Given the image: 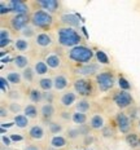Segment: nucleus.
<instances>
[{"instance_id":"obj_42","label":"nucleus","mask_w":140,"mask_h":150,"mask_svg":"<svg viewBox=\"0 0 140 150\" xmlns=\"http://www.w3.org/2000/svg\"><path fill=\"white\" fill-rule=\"evenodd\" d=\"M78 131H79L80 136L86 137L90 135V131H91V127H90V124H83V126H78Z\"/></svg>"},{"instance_id":"obj_7","label":"nucleus","mask_w":140,"mask_h":150,"mask_svg":"<svg viewBox=\"0 0 140 150\" xmlns=\"http://www.w3.org/2000/svg\"><path fill=\"white\" fill-rule=\"evenodd\" d=\"M100 64L99 62H90L86 65H79L74 69V74L79 75L80 78H91V76H96L97 74H100Z\"/></svg>"},{"instance_id":"obj_2","label":"nucleus","mask_w":140,"mask_h":150,"mask_svg":"<svg viewBox=\"0 0 140 150\" xmlns=\"http://www.w3.org/2000/svg\"><path fill=\"white\" fill-rule=\"evenodd\" d=\"M66 56L70 61L74 62V64L86 65V64L92 62L93 57H95V53H93V51L90 48V47H87L85 44H80V45L74 47V48L68 49Z\"/></svg>"},{"instance_id":"obj_10","label":"nucleus","mask_w":140,"mask_h":150,"mask_svg":"<svg viewBox=\"0 0 140 150\" xmlns=\"http://www.w3.org/2000/svg\"><path fill=\"white\" fill-rule=\"evenodd\" d=\"M7 4H8L9 9H11V13L30 16V7L27 3L21 1V0H11V1H8Z\"/></svg>"},{"instance_id":"obj_43","label":"nucleus","mask_w":140,"mask_h":150,"mask_svg":"<svg viewBox=\"0 0 140 150\" xmlns=\"http://www.w3.org/2000/svg\"><path fill=\"white\" fill-rule=\"evenodd\" d=\"M55 95L52 92H43V102L44 104H53Z\"/></svg>"},{"instance_id":"obj_24","label":"nucleus","mask_w":140,"mask_h":150,"mask_svg":"<svg viewBox=\"0 0 140 150\" xmlns=\"http://www.w3.org/2000/svg\"><path fill=\"white\" fill-rule=\"evenodd\" d=\"M27 97L33 104H40L43 102V92L38 88H31L27 93Z\"/></svg>"},{"instance_id":"obj_31","label":"nucleus","mask_w":140,"mask_h":150,"mask_svg":"<svg viewBox=\"0 0 140 150\" xmlns=\"http://www.w3.org/2000/svg\"><path fill=\"white\" fill-rule=\"evenodd\" d=\"M38 34H36V27H34L33 25H27L25 29L21 31V36L23 38V39H31V38H35Z\"/></svg>"},{"instance_id":"obj_5","label":"nucleus","mask_w":140,"mask_h":150,"mask_svg":"<svg viewBox=\"0 0 140 150\" xmlns=\"http://www.w3.org/2000/svg\"><path fill=\"white\" fill-rule=\"evenodd\" d=\"M95 82L100 92H108V91L113 89L114 84H116V78L110 70H102L100 74L95 76Z\"/></svg>"},{"instance_id":"obj_20","label":"nucleus","mask_w":140,"mask_h":150,"mask_svg":"<svg viewBox=\"0 0 140 150\" xmlns=\"http://www.w3.org/2000/svg\"><path fill=\"white\" fill-rule=\"evenodd\" d=\"M33 69H34V71H35V74L38 75V76H43V78H44V75L48 74V70H49L48 65L45 64L44 60H36L35 62H34Z\"/></svg>"},{"instance_id":"obj_12","label":"nucleus","mask_w":140,"mask_h":150,"mask_svg":"<svg viewBox=\"0 0 140 150\" xmlns=\"http://www.w3.org/2000/svg\"><path fill=\"white\" fill-rule=\"evenodd\" d=\"M60 22L62 23V26L73 27V29H78L80 26V21L78 18V16L74 13H69V12L60 14Z\"/></svg>"},{"instance_id":"obj_17","label":"nucleus","mask_w":140,"mask_h":150,"mask_svg":"<svg viewBox=\"0 0 140 150\" xmlns=\"http://www.w3.org/2000/svg\"><path fill=\"white\" fill-rule=\"evenodd\" d=\"M56 114V108L53 104H43L40 106V117L47 122H51V119Z\"/></svg>"},{"instance_id":"obj_6","label":"nucleus","mask_w":140,"mask_h":150,"mask_svg":"<svg viewBox=\"0 0 140 150\" xmlns=\"http://www.w3.org/2000/svg\"><path fill=\"white\" fill-rule=\"evenodd\" d=\"M113 102L119 110H124V109H130L131 106H134V97L130 93V91L119 89L118 92L114 93Z\"/></svg>"},{"instance_id":"obj_9","label":"nucleus","mask_w":140,"mask_h":150,"mask_svg":"<svg viewBox=\"0 0 140 150\" xmlns=\"http://www.w3.org/2000/svg\"><path fill=\"white\" fill-rule=\"evenodd\" d=\"M9 25L11 29L14 31H22L27 25H30V16L26 14H13L9 18Z\"/></svg>"},{"instance_id":"obj_23","label":"nucleus","mask_w":140,"mask_h":150,"mask_svg":"<svg viewBox=\"0 0 140 150\" xmlns=\"http://www.w3.org/2000/svg\"><path fill=\"white\" fill-rule=\"evenodd\" d=\"M74 108H75V111L86 114V112H88L90 109H91V101H90L88 98H80L77 101Z\"/></svg>"},{"instance_id":"obj_16","label":"nucleus","mask_w":140,"mask_h":150,"mask_svg":"<svg viewBox=\"0 0 140 150\" xmlns=\"http://www.w3.org/2000/svg\"><path fill=\"white\" fill-rule=\"evenodd\" d=\"M69 87V79L64 74H56L53 76V89L57 92H62Z\"/></svg>"},{"instance_id":"obj_36","label":"nucleus","mask_w":140,"mask_h":150,"mask_svg":"<svg viewBox=\"0 0 140 150\" xmlns=\"http://www.w3.org/2000/svg\"><path fill=\"white\" fill-rule=\"evenodd\" d=\"M95 58L100 65H109V57L107 56V53H105L104 51H100V49L96 51L95 52Z\"/></svg>"},{"instance_id":"obj_25","label":"nucleus","mask_w":140,"mask_h":150,"mask_svg":"<svg viewBox=\"0 0 140 150\" xmlns=\"http://www.w3.org/2000/svg\"><path fill=\"white\" fill-rule=\"evenodd\" d=\"M13 45L16 48V51L23 53V52H27L30 48V42L27 39H23V38H18L13 42Z\"/></svg>"},{"instance_id":"obj_33","label":"nucleus","mask_w":140,"mask_h":150,"mask_svg":"<svg viewBox=\"0 0 140 150\" xmlns=\"http://www.w3.org/2000/svg\"><path fill=\"white\" fill-rule=\"evenodd\" d=\"M21 75H22V79L25 80L26 83H33L34 82V79H35V76H36V74H35V71H34V69L33 67H27V69H25V70H22V73H21Z\"/></svg>"},{"instance_id":"obj_51","label":"nucleus","mask_w":140,"mask_h":150,"mask_svg":"<svg viewBox=\"0 0 140 150\" xmlns=\"http://www.w3.org/2000/svg\"><path fill=\"white\" fill-rule=\"evenodd\" d=\"M23 150H40L36 145H27V146H25Z\"/></svg>"},{"instance_id":"obj_50","label":"nucleus","mask_w":140,"mask_h":150,"mask_svg":"<svg viewBox=\"0 0 140 150\" xmlns=\"http://www.w3.org/2000/svg\"><path fill=\"white\" fill-rule=\"evenodd\" d=\"M1 140H3V144L4 145H11V142H12V140H11V137H5V136H3L1 137Z\"/></svg>"},{"instance_id":"obj_15","label":"nucleus","mask_w":140,"mask_h":150,"mask_svg":"<svg viewBox=\"0 0 140 150\" xmlns=\"http://www.w3.org/2000/svg\"><path fill=\"white\" fill-rule=\"evenodd\" d=\"M45 64L48 65L49 69L52 70H57V69H61L62 65H64V61H62V57L58 53H48L44 58Z\"/></svg>"},{"instance_id":"obj_47","label":"nucleus","mask_w":140,"mask_h":150,"mask_svg":"<svg viewBox=\"0 0 140 150\" xmlns=\"http://www.w3.org/2000/svg\"><path fill=\"white\" fill-rule=\"evenodd\" d=\"M60 118H62V119L66 120V122H69V120H71V118H73V112L61 111V112H60Z\"/></svg>"},{"instance_id":"obj_14","label":"nucleus","mask_w":140,"mask_h":150,"mask_svg":"<svg viewBox=\"0 0 140 150\" xmlns=\"http://www.w3.org/2000/svg\"><path fill=\"white\" fill-rule=\"evenodd\" d=\"M34 43L39 48H49L53 44V38L48 33H38V35L34 38Z\"/></svg>"},{"instance_id":"obj_8","label":"nucleus","mask_w":140,"mask_h":150,"mask_svg":"<svg viewBox=\"0 0 140 150\" xmlns=\"http://www.w3.org/2000/svg\"><path fill=\"white\" fill-rule=\"evenodd\" d=\"M116 124L117 128L122 135H129L131 132V128H132V120L126 112L119 111L116 115Z\"/></svg>"},{"instance_id":"obj_1","label":"nucleus","mask_w":140,"mask_h":150,"mask_svg":"<svg viewBox=\"0 0 140 150\" xmlns=\"http://www.w3.org/2000/svg\"><path fill=\"white\" fill-rule=\"evenodd\" d=\"M56 40H57L58 45L70 49L82 44V35L78 33L77 29L60 26L56 30Z\"/></svg>"},{"instance_id":"obj_34","label":"nucleus","mask_w":140,"mask_h":150,"mask_svg":"<svg viewBox=\"0 0 140 150\" xmlns=\"http://www.w3.org/2000/svg\"><path fill=\"white\" fill-rule=\"evenodd\" d=\"M124 140H126L127 145H130L131 148H138V146H140V139H139V136L136 135V133L130 132L129 135L124 136Z\"/></svg>"},{"instance_id":"obj_38","label":"nucleus","mask_w":140,"mask_h":150,"mask_svg":"<svg viewBox=\"0 0 140 150\" xmlns=\"http://www.w3.org/2000/svg\"><path fill=\"white\" fill-rule=\"evenodd\" d=\"M8 109H9V111L11 112H13V114H16V115H18L21 111L23 110V106L20 104V102H17V101H12L11 104L8 105Z\"/></svg>"},{"instance_id":"obj_32","label":"nucleus","mask_w":140,"mask_h":150,"mask_svg":"<svg viewBox=\"0 0 140 150\" xmlns=\"http://www.w3.org/2000/svg\"><path fill=\"white\" fill-rule=\"evenodd\" d=\"M48 131L53 136H57L64 131V126L60 122H48Z\"/></svg>"},{"instance_id":"obj_13","label":"nucleus","mask_w":140,"mask_h":150,"mask_svg":"<svg viewBox=\"0 0 140 150\" xmlns=\"http://www.w3.org/2000/svg\"><path fill=\"white\" fill-rule=\"evenodd\" d=\"M77 104V93L74 91H65L60 96V106L64 109H70Z\"/></svg>"},{"instance_id":"obj_26","label":"nucleus","mask_w":140,"mask_h":150,"mask_svg":"<svg viewBox=\"0 0 140 150\" xmlns=\"http://www.w3.org/2000/svg\"><path fill=\"white\" fill-rule=\"evenodd\" d=\"M68 145V139L61 135H57V136H52L51 139V146L53 149H62Z\"/></svg>"},{"instance_id":"obj_30","label":"nucleus","mask_w":140,"mask_h":150,"mask_svg":"<svg viewBox=\"0 0 140 150\" xmlns=\"http://www.w3.org/2000/svg\"><path fill=\"white\" fill-rule=\"evenodd\" d=\"M5 78H7L8 82L11 84H13V86H18V84H21V82L23 80L22 75H21V73H18V71H9Z\"/></svg>"},{"instance_id":"obj_11","label":"nucleus","mask_w":140,"mask_h":150,"mask_svg":"<svg viewBox=\"0 0 140 150\" xmlns=\"http://www.w3.org/2000/svg\"><path fill=\"white\" fill-rule=\"evenodd\" d=\"M34 4L38 7V9L45 11L51 14L56 13L60 8V1H57V0H36Z\"/></svg>"},{"instance_id":"obj_48","label":"nucleus","mask_w":140,"mask_h":150,"mask_svg":"<svg viewBox=\"0 0 140 150\" xmlns=\"http://www.w3.org/2000/svg\"><path fill=\"white\" fill-rule=\"evenodd\" d=\"M9 112H11V111H9V109H5V106L3 105L1 109H0V117H1V119H4L5 117H8Z\"/></svg>"},{"instance_id":"obj_29","label":"nucleus","mask_w":140,"mask_h":150,"mask_svg":"<svg viewBox=\"0 0 140 150\" xmlns=\"http://www.w3.org/2000/svg\"><path fill=\"white\" fill-rule=\"evenodd\" d=\"M9 44H11V31L1 27V30H0V47L5 48Z\"/></svg>"},{"instance_id":"obj_35","label":"nucleus","mask_w":140,"mask_h":150,"mask_svg":"<svg viewBox=\"0 0 140 150\" xmlns=\"http://www.w3.org/2000/svg\"><path fill=\"white\" fill-rule=\"evenodd\" d=\"M71 122H73L74 124H77V126H83V124H86V122H87V115L83 114V112L74 111Z\"/></svg>"},{"instance_id":"obj_19","label":"nucleus","mask_w":140,"mask_h":150,"mask_svg":"<svg viewBox=\"0 0 140 150\" xmlns=\"http://www.w3.org/2000/svg\"><path fill=\"white\" fill-rule=\"evenodd\" d=\"M44 128H43L40 124H34V126L30 127L29 129V137L31 140H35V141H40V140L44 139Z\"/></svg>"},{"instance_id":"obj_40","label":"nucleus","mask_w":140,"mask_h":150,"mask_svg":"<svg viewBox=\"0 0 140 150\" xmlns=\"http://www.w3.org/2000/svg\"><path fill=\"white\" fill-rule=\"evenodd\" d=\"M9 83L8 79L5 76H1L0 78V88H1V92L3 93H8L9 92Z\"/></svg>"},{"instance_id":"obj_45","label":"nucleus","mask_w":140,"mask_h":150,"mask_svg":"<svg viewBox=\"0 0 140 150\" xmlns=\"http://www.w3.org/2000/svg\"><path fill=\"white\" fill-rule=\"evenodd\" d=\"M8 13H11V9H9L8 4H7V3H4V1H1V3H0V14L5 16Z\"/></svg>"},{"instance_id":"obj_46","label":"nucleus","mask_w":140,"mask_h":150,"mask_svg":"<svg viewBox=\"0 0 140 150\" xmlns=\"http://www.w3.org/2000/svg\"><path fill=\"white\" fill-rule=\"evenodd\" d=\"M8 97L12 98V101H17V100H20L21 95L18 91H9L8 92Z\"/></svg>"},{"instance_id":"obj_41","label":"nucleus","mask_w":140,"mask_h":150,"mask_svg":"<svg viewBox=\"0 0 140 150\" xmlns=\"http://www.w3.org/2000/svg\"><path fill=\"white\" fill-rule=\"evenodd\" d=\"M101 133H102V137H105V139H110V137H113V136H114V131H113V128L109 127V126H105L104 128H102Z\"/></svg>"},{"instance_id":"obj_28","label":"nucleus","mask_w":140,"mask_h":150,"mask_svg":"<svg viewBox=\"0 0 140 150\" xmlns=\"http://www.w3.org/2000/svg\"><path fill=\"white\" fill-rule=\"evenodd\" d=\"M13 123H14V126H17L18 128L23 129V128H27V127H29V118H27L25 114L14 115Z\"/></svg>"},{"instance_id":"obj_4","label":"nucleus","mask_w":140,"mask_h":150,"mask_svg":"<svg viewBox=\"0 0 140 150\" xmlns=\"http://www.w3.org/2000/svg\"><path fill=\"white\" fill-rule=\"evenodd\" d=\"M73 91L82 98L91 97L93 95V83L90 78H77L73 82Z\"/></svg>"},{"instance_id":"obj_49","label":"nucleus","mask_w":140,"mask_h":150,"mask_svg":"<svg viewBox=\"0 0 140 150\" xmlns=\"http://www.w3.org/2000/svg\"><path fill=\"white\" fill-rule=\"evenodd\" d=\"M9 137H11L12 141H22V140H23V137L21 135H11Z\"/></svg>"},{"instance_id":"obj_37","label":"nucleus","mask_w":140,"mask_h":150,"mask_svg":"<svg viewBox=\"0 0 140 150\" xmlns=\"http://www.w3.org/2000/svg\"><path fill=\"white\" fill-rule=\"evenodd\" d=\"M80 137V133L78 131V127H71V128H68L66 129V139L70 140V141H75Z\"/></svg>"},{"instance_id":"obj_18","label":"nucleus","mask_w":140,"mask_h":150,"mask_svg":"<svg viewBox=\"0 0 140 150\" xmlns=\"http://www.w3.org/2000/svg\"><path fill=\"white\" fill-rule=\"evenodd\" d=\"M90 127L93 131H102V128L105 127V120L104 117L99 112L93 114L91 118H90Z\"/></svg>"},{"instance_id":"obj_39","label":"nucleus","mask_w":140,"mask_h":150,"mask_svg":"<svg viewBox=\"0 0 140 150\" xmlns=\"http://www.w3.org/2000/svg\"><path fill=\"white\" fill-rule=\"evenodd\" d=\"M118 86H119V89L122 91H130V88H131V84L122 76L118 78Z\"/></svg>"},{"instance_id":"obj_27","label":"nucleus","mask_w":140,"mask_h":150,"mask_svg":"<svg viewBox=\"0 0 140 150\" xmlns=\"http://www.w3.org/2000/svg\"><path fill=\"white\" fill-rule=\"evenodd\" d=\"M23 114L26 115L29 119H35V118H38V115L40 114V110H38V108H36L34 104H29V105L25 106Z\"/></svg>"},{"instance_id":"obj_44","label":"nucleus","mask_w":140,"mask_h":150,"mask_svg":"<svg viewBox=\"0 0 140 150\" xmlns=\"http://www.w3.org/2000/svg\"><path fill=\"white\" fill-rule=\"evenodd\" d=\"M127 115L131 118V120L136 119V118L139 117V109L135 108V106H131V108H130V110H129V114H127Z\"/></svg>"},{"instance_id":"obj_3","label":"nucleus","mask_w":140,"mask_h":150,"mask_svg":"<svg viewBox=\"0 0 140 150\" xmlns=\"http://www.w3.org/2000/svg\"><path fill=\"white\" fill-rule=\"evenodd\" d=\"M53 22H55L53 16L45 11H42V9H35L30 14V23L36 29L49 30L53 26Z\"/></svg>"},{"instance_id":"obj_52","label":"nucleus","mask_w":140,"mask_h":150,"mask_svg":"<svg viewBox=\"0 0 140 150\" xmlns=\"http://www.w3.org/2000/svg\"><path fill=\"white\" fill-rule=\"evenodd\" d=\"M139 128H140V122H139Z\"/></svg>"},{"instance_id":"obj_21","label":"nucleus","mask_w":140,"mask_h":150,"mask_svg":"<svg viewBox=\"0 0 140 150\" xmlns=\"http://www.w3.org/2000/svg\"><path fill=\"white\" fill-rule=\"evenodd\" d=\"M38 87L42 92H51L53 89V78L44 76L38 80Z\"/></svg>"},{"instance_id":"obj_22","label":"nucleus","mask_w":140,"mask_h":150,"mask_svg":"<svg viewBox=\"0 0 140 150\" xmlns=\"http://www.w3.org/2000/svg\"><path fill=\"white\" fill-rule=\"evenodd\" d=\"M29 57L25 54H17L13 58V65L17 69H21V70H25V69L29 67Z\"/></svg>"}]
</instances>
